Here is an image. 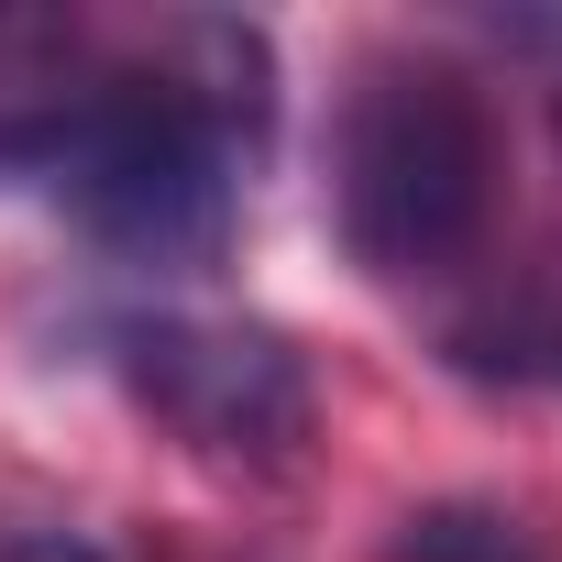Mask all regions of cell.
Segmentation results:
<instances>
[{"label":"cell","mask_w":562,"mask_h":562,"mask_svg":"<svg viewBox=\"0 0 562 562\" xmlns=\"http://www.w3.org/2000/svg\"><path fill=\"white\" fill-rule=\"evenodd\" d=\"M331 199H342V243L375 276H441L452 254H474L496 199L485 100L452 67H375L342 111Z\"/></svg>","instance_id":"1"},{"label":"cell","mask_w":562,"mask_h":562,"mask_svg":"<svg viewBox=\"0 0 562 562\" xmlns=\"http://www.w3.org/2000/svg\"><path fill=\"white\" fill-rule=\"evenodd\" d=\"M111 364L210 463L276 474V463H299V441H310V375H299V353L276 342V331L199 321V310H155V321H122L111 331Z\"/></svg>","instance_id":"2"},{"label":"cell","mask_w":562,"mask_h":562,"mask_svg":"<svg viewBox=\"0 0 562 562\" xmlns=\"http://www.w3.org/2000/svg\"><path fill=\"white\" fill-rule=\"evenodd\" d=\"M133 56L78 12H12L0 0V177H56L89 122L122 100Z\"/></svg>","instance_id":"3"},{"label":"cell","mask_w":562,"mask_h":562,"mask_svg":"<svg viewBox=\"0 0 562 562\" xmlns=\"http://www.w3.org/2000/svg\"><path fill=\"white\" fill-rule=\"evenodd\" d=\"M397 562H540V551H529V529L496 518V507H419V518L397 529Z\"/></svg>","instance_id":"4"},{"label":"cell","mask_w":562,"mask_h":562,"mask_svg":"<svg viewBox=\"0 0 562 562\" xmlns=\"http://www.w3.org/2000/svg\"><path fill=\"white\" fill-rule=\"evenodd\" d=\"M12 562H100V551H78V540H23Z\"/></svg>","instance_id":"5"}]
</instances>
